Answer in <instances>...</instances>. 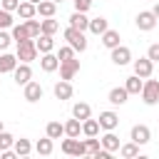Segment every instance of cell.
Returning a JSON list of instances; mask_svg holds the SVG:
<instances>
[{
	"label": "cell",
	"instance_id": "1",
	"mask_svg": "<svg viewBox=\"0 0 159 159\" xmlns=\"http://www.w3.org/2000/svg\"><path fill=\"white\" fill-rule=\"evenodd\" d=\"M65 40H67V45H70L75 52H84V50H87V37H84V32L77 30V27H72V25L65 30Z\"/></svg>",
	"mask_w": 159,
	"mask_h": 159
},
{
	"label": "cell",
	"instance_id": "2",
	"mask_svg": "<svg viewBox=\"0 0 159 159\" xmlns=\"http://www.w3.org/2000/svg\"><path fill=\"white\" fill-rule=\"evenodd\" d=\"M17 62H32L35 57H37V45H35V40L30 37V40H22V42H17Z\"/></svg>",
	"mask_w": 159,
	"mask_h": 159
},
{
	"label": "cell",
	"instance_id": "3",
	"mask_svg": "<svg viewBox=\"0 0 159 159\" xmlns=\"http://www.w3.org/2000/svg\"><path fill=\"white\" fill-rule=\"evenodd\" d=\"M142 99H144V104H157L159 102V80H149L147 77V82L142 84Z\"/></svg>",
	"mask_w": 159,
	"mask_h": 159
},
{
	"label": "cell",
	"instance_id": "4",
	"mask_svg": "<svg viewBox=\"0 0 159 159\" xmlns=\"http://www.w3.org/2000/svg\"><path fill=\"white\" fill-rule=\"evenodd\" d=\"M62 152L70 154V157H84V154H87L84 142H80L77 137H67V139L62 142Z\"/></svg>",
	"mask_w": 159,
	"mask_h": 159
},
{
	"label": "cell",
	"instance_id": "5",
	"mask_svg": "<svg viewBox=\"0 0 159 159\" xmlns=\"http://www.w3.org/2000/svg\"><path fill=\"white\" fill-rule=\"evenodd\" d=\"M57 70H60V77H62V80H72V77L80 72V60H75V57H70V60H62Z\"/></svg>",
	"mask_w": 159,
	"mask_h": 159
},
{
	"label": "cell",
	"instance_id": "6",
	"mask_svg": "<svg viewBox=\"0 0 159 159\" xmlns=\"http://www.w3.org/2000/svg\"><path fill=\"white\" fill-rule=\"evenodd\" d=\"M137 27L139 30H144V32H149V30H154L157 27V17H154V12L152 10H142L139 15H137Z\"/></svg>",
	"mask_w": 159,
	"mask_h": 159
},
{
	"label": "cell",
	"instance_id": "7",
	"mask_svg": "<svg viewBox=\"0 0 159 159\" xmlns=\"http://www.w3.org/2000/svg\"><path fill=\"white\" fill-rule=\"evenodd\" d=\"M112 62H114V65H119V67L129 65V62H132V50H129V47H124V45L112 47Z\"/></svg>",
	"mask_w": 159,
	"mask_h": 159
},
{
	"label": "cell",
	"instance_id": "8",
	"mask_svg": "<svg viewBox=\"0 0 159 159\" xmlns=\"http://www.w3.org/2000/svg\"><path fill=\"white\" fill-rule=\"evenodd\" d=\"M12 77H15V82L17 84H27L30 80H32V67H30V62H20L15 70H12Z\"/></svg>",
	"mask_w": 159,
	"mask_h": 159
},
{
	"label": "cell",
	"instance_id": "9",
	"mask_svg": "<svg viewBox=\"0 0 159 159\" xmlns=\"http://www.w3.org/2000/svg\"><path fill=\"white\" fill-rule=\"evenodd\" d=\"M129 139H132V142H137V144L142 147V144H147V142L152 139V132H149V127H147V124H134V127H132V132H129Z\"/></svg>",
	"mask_w": 159,
	"mask_h": 159
},
{
	"label": "cell",
	"instance_id": "10",
	"mask_svg": "<svg viewBox=\"0 0 159 159\" xmlns=\"http://www.w3.org/2000/svg\"><path fill=\"white\" fill-rule=\"evenodd\" d=\"M152 72H154V62H152L149 57L134 60V75H139L142 80H147V77H152Z\"/></svg>",
	"mask_w": 159,
	"mask_h": 159
},
{
	"label": "cell",
	"instance_id": "11",
	"mask_svg": "<svg viewBox=\"0 0 159 159\" xmlns=\"http://www.w3.org/2000/svg\"><path fill=\"white\" fill-rule=\"evenodd\" d=\"M97 122H99V129H107V132H109V129H117L119 117H117L114 112L107 109V112H99V119H97Z\"/></svg>",
	"mask_w": 159,
	"mask_h": 159
},
{
	"label": "cell",
	"instance_id": "12",
	"mask_svg": "<svg viewBox=\"0 0 159 159\" xmlns=\"http://www.w3.org/2000/svg\"><path fill=\"white\" fill-rule=\"evenodd\" d=\"M52 92H55V97L57 99H70L72 97V84H70V80H60V82H55V87H52Z\"/></svg>",
	"mask_w": 159,
	"mask_h": 159
},
{
	"label": "cell",
	"instance_id": "13",
	"mask_svg": "<svg viewBox=\"0 0 159 159\" xmlns=\"http://www.w3.org/2000/svg\"><path fill=\"white\" fill-rule=\"evenodd\" d=\"M22 94H25L27 102H40V99H42V87H40V82H32V80H30V82L25 84V92H22Z\"/></svg>",
	"mask_w": 159,
	"mask_h": 159
},
{
	"label": "cell",
	"instance_id": "14",
	"mask_svg": "<svg viewBox=\"0 0 159 159\" xmlns=\"http://www.w3.org/2000/svg\"><path fill=\"white\" fill-rule=\"evenodd\" d=\"M40 67H42V72H55V70L60 67L57 55H52V52H42V57H40Z\"/></svg>",
	"mask_w": 159,
	"mask_h": 159
},
{
	"label": "cell",
	"instance_id": "15",
	"mask_svg": "<svg viewBox=\"0 0 159 159\" xmlns=\"http://www.w3.org/2000/svg\"><path fill=\"white\" fill-rule=\"evenodd\" d=\"M127 97H129V92H127L124 87H112V89H109V94H107V99H109L114 107L124 104V102H127Z\"/></svg>",
	"mask_w": 159,
	"mask_h": 159
},
{
	"label": "cell",
	"instance_id": "16",
	"mask_svg": "<svg viewBox=\"0 0 159 159\" xmlns=\"http://www.w3.org/2000/svg\"><path fill=\"white\" fill-rule=\"evenodd\" d=\"M15 12H17L22 20H30V17H35V15H37V5H35V2H30V0H25V2H20V5H17V10H15Z\"/></svg>",
	"mask_w": 159,
	"mask_h": 159
},
{
	"label": "cell",
	"instance_id": "17",
	"mask_svg": "<svg viewBox=\"0 0 159 159\" xmlns=\"http://www.w3.org/2000/svg\"><path fill=\"white\" fill-rule=\"evenodd\" d=\"M55 12H57V2H55V0H42V2H37V15H42V17H55Z\"/></svg>",
	"mask_w": 159,
	"mask_h": 159
},
{
	"label": "cell",
	"instance_id": "18",
	"mask_svg": "<svg viewBox=\"0 0 159 159\" xmlns=\"http://www.w3.org/2000/svg\"><path fill=\"white\" fill-rule=\"evenodd\" d=\"M99 37H102V45H104L107 50H112V47H117V45H119V32H117V30H109V27H107Z\"/></svg>",
	"mask_w": 159,
	"mask_h": 159
},
{
	"label": "cell",
	"instance_id": "19",
	"mask_svg": "<svg viewBox=\"0 0 159 159\" xmlns=\"http://www.w3.org/2000/svg\"><path fill=\"white\" fill-rule=\"evenodd\" d=\"M35 45H37V52H52V47H55V40H52V35H45V32H40V35H37V40H35Z\"/></svg>",
	"mask_w": 159,
	"mask_h": 159
},
{
	"label": "cell",
	"instance_id": "20",
	"mask_svg": "<svg viewBox=\"0 0 159 159\" xmlns=\"http://www.w3.org/2000/svg\"><path fill=\"white\" fill-rule=\"evenodd\" d=\"M99 144H102L104 149H109V152H117V149H119V137L114 134V129H109V132L99 139Z\"/></svg>",
	"mask_w": 159,
	"mask_h": 159
},
{
	"label": "cell",
	"instance_id": "21",
	"mask_svg": "<svg viewBox=\"0 0 159 159\" xmlns=\"http://www.w3.org/2000/svg\"><path fill=\"white\" fill-rule=\"evenodd\" d=\"M15 67H17V57L10 55V52H2L0 55V75L2 72H12Z\"/></svg>",
	"mask_w": 159,
	"mask_h": 159
},
{
	"label": "cell",
	"instance_id": "22",
	"mask_svg": "<svg viewBox=\"0 0 159 159\" xmlns=\"http://www.w3.org/2000/svg\"><path fill=\"white\" fill-rule=\"evenodd\" d=\"M70 25L84 32V30H87V25H89V20H87V15H84V12H77V10H75V12L70 15Z\"/></svg>",
	"mask_w": 159,
	"mask_h": 159
},
{
	"label": "cell",
	"instance_id": "23",
	"mask_svg": "<svg viewBox=\"0 0 159 159\" xmlns=\"http://www.w3.org/2000/svg\"><path fill=\"white\" fill-rule=\"evenodd\" d=\"M107 27H109L107 17H94V20H89V25H87V30H89L92 35H102Z\"/></svg>",
	"mask_w": 159,
	"mask_h": 159
},
{
	"label": "cell",
	"instance_id": "24",
	"mask_svg": "<svg viewBox=\"0 0 159 159\" xmlns=\"http://www.w3.org/2000/svg\"><path fill=\"white\" fill-rule=\"evenodd\" d=\"M142 77L139 75H132V77H127V82H124V89L129 92V94H139L142 92Z\"/></svg>",
	"mask_w": 159,
	"mask_h": 159
},
{
	"label": "cell",
	"instance_id": "25",
	"mask_svg": "<svg viewBox=\"0 0 159 159\" xmlns=\"http://www.w3.org/2000/svg\"><path fill=\"white\" fill-rule=\"evenodd\" d=\"M82 134L84 137H97L99 134V122L97 119H89V117L82 119Z\"/></svg>",
	"mask_w": 159,
	"mask_h": 159
},
{
	"label": "cell",
	"instance_id": "26",
	"mask_svg": "<svg viewBox=\"0 0 159 159\" xmlns=\"http://www.w3.org/2000/svg\"><path fill=\"white\" fill-rule=\"evenodd\" d=\"M45 134H47L50 139H60V137L65 134V124H62V122H47Z\"/></svg>",
	"mask_w": 159,
	"mask_h": 159
},
{
	"label": "cell",
	"instance_id": "27",
	"mask_svg": "<svg viewBox=\"0 0 159 159\" xmlns=\"http://www.w3.org/2000/svg\"><path fill=\"white\" fill-rule=\"evenodd\" d=\"M12 149H15L17 157H27V154L32 152V144H30V139H22V137H20V139L12 142Z\"/></svg>",
	"mask_w": 159,
	"mask_h": 159
},
{
	"label": "cell",
	"instance_id": "28",
	"mask_svg": "<svg viewBox=\"0 0 159 159\" xmlns=\"http://www.w3.org/2000/svg\"><path fill=\"white\" fill-rule=\"evenodd\" d=\"M124 159H134L137 154H139V144L137 142H127V144H119V149H117Z\"/></svg>",
	"mask_w": 159,
	"mask_h": 159
},
{
	"label": "cell",
	"instance_id": "29",
	"mask_svg": "<svg viewBox=\"0 0 159 159\" xmlns=\"http://www.w3.org/2000/svg\"><path fill=\"white\" fill-rule=\"evenodd\" d=\"M89 114H92V107H89L87 102H77V104L72 107V117H77L80 122H82V119H87Z\"/></svg>",
	"mask_w": 159,
	"mask_h": 159
},
{
	"label": "cell",
	"instance_id": "30",
	"mask_svg": "<svg viewBox=\"0 0 159 159\" xmlns=\"http://www.w3.org/2000/svg\"><path fill=\"white\" fill-rule=\"evenodd\" d=\"M80 132H82V122L77 117L65 122V137H80Z\"/></svg>",
	"mask_w": 159,
	"mask_h": 159
},
{
	"label": "cell",
	"instance_id": "31",
	"mask_svg": "<svg viewBox=\"0 0 159 159\" xmlns=\"http://www.w3.org/2000/svg\"><path fill=\"white\" fill-rule=\"evenodd\" d=\"M52 149H55V144H52V139H50V137L37 139V144H35V152H37V154H42V157H50V154H52Z\"/></svg>",
	"mask_w": 159,
	"mask_h": 159
},
{
	"label": "cell",
	"instance_id": "32",
	"mask_svg": "<svg viewBox=\"0 0 159 159\" xmlns=\"http://www.w3.org/2000/svg\"><path fill=\"white\" fill-rule=\"evenodd\" d=\"M57 30H60V22H57V20H52V17L40 20V32H45V35H55Z\"/></svg>",
	"mask_w": 159,
	"mask_h": 159
},
{
	"label": "cell",
	"instance_id": "33",
	"mask_svg": "<svg viewBox=\"0 0 159 159\" xmlns=\"http://www.w3.org/2000/svg\"><path fill=\"white\" fill-rule=\"evenodd\" d=\"M12 40H15V42H22V40H30V32H27V27H25V22H20V25H12Z\"/></svg>",
	"mask_w": 159,
	"mask_h": 159
},
{
	"label": "cell",
	"instance_id": "34",
	"mask_svg": "<svg viewBox=\"0 0 159 159\" xmlns=\"http://www.w3.org/2000/svg\"><path fill=\"white\" fill-rule=\"evenodd\" d=\"M25 22V27H27V32H30V37H37L40 35V20H35V17H30V20H22Z\"/></svg>",
	"mask_w": 159,
	"mask_h": 159
},
{
	"label": "cell",
	"instance_id": "35",
	"mask_svg": "<svg viewBox=\"0 0 159 159\" xmlns=\"http://www.w3.org/2000/svg\"><path fill=\"white\" fill-rule=\"evenodd\" d=\"M12 142H15V137H12L10 132H5V129H2V132H0V152H2V149H10V147H12Z\"/></svg>",
	"mask_w": 159,
	"mask_h": 159
},
{
	"label": "cell",
	"instance_id": "36",
	"mask_svg": "<svg viewBox=\"0 0 159 159\" xmlns=\"http://www.w3.org/2000/svg\"><path fill=\"white\" fill-rule=\"evenodd\" d=\"M7 27H12V12L0 7V30H7Z\"/></svg>",
	"mask_w": 159,
	"mask_h": 159
},
{
	"label": "cell",
	"instance_id": "37",
	"mask_svg": "<svg viewBox=\"0 0 159 159\" xmlns=\"http://www.w3.org/2000/svg\"><path fill=\"white\" fill-rule=\"evenodd\" d=\"M99 147H102V144H99L97 137H87V139H84V149H87V154H94Z\"/></svg>",
	"mask_w": 159,
	"mask_h": 159
},
{
	"label": "cell",
	"instance_id": "38",
	"mask_svg": "<svg viewBox=\"0 0 159 159\" xmlns=\"http://www.w3.org/2000/svg\"><path fill=\"white\" fill-rule=\"evenodd\" d=\"M70 57H75V50H72L70 45H65V47H60V52H57V60L62 62V60H70Z\"/></svg>",
	"mask_w": 159,
	"mask_h": 159
},
{
	"label": "cell",
	"instance_id": "39",
	"mask_svg": "<svg viewBox=\"0 0 159 159\" xmlns=\"http://www.w3.org/2000/svg\"><path fill=\"white\" fill-rule=\"evenodd\" d=\"M17 5H20V0H0V7H2V10H7V12H15V10H17Z\"/></svg>",
	"mask_w": 159,
	"mask_h": 159
},
{
	"label": "cell",
	"instance_id": "40",
	"mask_svg": "<svg viewBox=\"0 0 159 159\" xmlns=\"http://www.w3.org/2000/svg\"><path fill=\"white\" fill-rule=\"evenodd\" d=\"M147 57H149L152 62H159V42L149 45V50H147Z\"/></svg>",
	"mask_w": 159,
	"mask_h": 159
},
{
	"label": "cell",
	"instance_id": "41",
	"mask_svg": "<svg viewBox=\"0 0 159 159\" xmlns=\"http://www.w3.org/2000/svg\"><path fill=\"white\" fill-rule=\"evenodd\" d=\"M10 42H12V35H7L5 30H0V50H2V52L10 47Z\"/></svg>",
	"mask_w": 159,
	"mask_h": 159
},
{
	"label": "cell",
	"instance_id": "42",
	"mask_svg": "<svg viewBox=\"0 0 159 159\" xmlns=\"http://www.w3.org/2000/svg\"><path fill=\"white\" fill-rule=\"evenodd\" d=\"M72 2H75V10L77 12H87L89 5H92V0H72Z\"/></svg>",
	"mask_w": 159,
	"mask_h": 159
},
{
	"label": "cell",
	"instance_id": "43",
	"mask_svg": "<svg viewBox=\"0 0 159 159\" xmlns=\"http://www.w3.org/2000/svg\"><path fill=\"white\" fill-rule=\"evenodd\" d=\"M152 12H154V17L159 20V2H154V7H152Z\"/></svg>",
	"mask_w": 159,
	"mask_h": 159
},
{
	"label": "cell",
	"instance_id": "44",
	"mask_svg": "<svg viewBox=\"0 0 159 159\" xmlns=\"http://www.w3.org/2000/svg\"><path fill=\"white\" fill-rule=\"evenodd\" d=\"M30 2H35V5H37V2H42V0H30Z\"/></svg>",
	"mask_w": 159,
	"mask_h": 159
},
{
	"label": "cell",
	"instance_id": "45",
	"mask_svg": "<svg viewBox=\"0 0 159 159\" xmlns=\"http://www.w3.org/2000/svg\"><path fill=\"white\" fill-rule=\"evenodd\" d=\"M0 132H2V119H0Z\"/></svg>",
	"mask_w": 159,
	"mask_h": 159
},
{
	"label": "cell",
	"instance_id": "46",
	"mask_svg": "<svg viewBox=\"0 0 159 159\" xmlns=\"http://www.w3.org/2000/svg\"><path fill=\"white\" fill-rule=\"evenodd\" d=\"M55 2H62V0H55Z\"/></svg>",
	"mask_w": 159,
	"mask_h": 159
}]
</instances>
